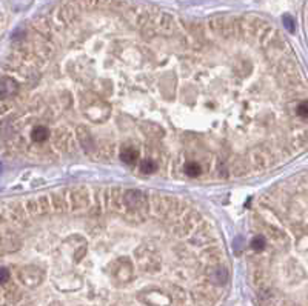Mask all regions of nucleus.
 I'll list each match as a JSON object with an SVG mask.
<instances>
[{
  "label": "nucleus",
  "mask_w": 308,
  "mask_h": 306,
  "mask_svg": "<svg viewBox=\"0 0 308 306\" xmlns=\"http://www.w3.org/2000/svg\"><path fill=\"white\" fill-rule=\"evenodd\" d=\"M19 91V83L11 77L0 78V97H13Z\"/></svg>",
  "instance_id": "nucleus-1"
},
{
  "label": "nucleus",
  "mask_w": 308,
  "mask_h": 306,
  "mask_svg": "<svg viewBox=\"0 0 308 306\" xmlns=\"http://www.w3.org/2000/svg\"><path fill=\"white\" fill-rule=\"evenodd\" d=\"M145 200H146L145 196L140 191H128L127 196H125V202L131 208H137L140 205H144Z\"/></svg>",
  "instance_id": "nucleus-2"
},
{
  "label": "nucleus",
  "mask_w": 308,
  "mask_h": 306,
  "mask_svg": "<svg viewBox=\"0 0 308 306\" xmlns=\"http://www.w3.org/2000/svg\"><path fill=\"white\" fill-rule=\"evenodd\" d=\"M77 136H79V142H81L82 146H83V150L86 153L91 151L93 150V138H91L90 133H88V131H85L83 126H81V128H79V131H77Z\"/></svg>",
  "instance_id": "nucleus-3"
},
{
  "label": "nucleus",
  "mask_w": 308,
  "mask_h": 306,
  "mask_svg": "<svg viewBox=\"0 0 308 306\" xmlns=\"http://www.w3.org/2000/svg\"><path fill=\"white\" fill-rule=\"evenodd\" d=\"M137 155H139V153H137L136 148H133V146H127V148H123L122 153H120L122 160L125 162V163H128V165L136 163Z\"/></svg>",
  "instance_id": "nucleus-4"
},
{
  "label": "nucleus",
  "mask_w": 308,
  "mask_h": 306,
  "mask_svg": "<svg viewBox=\"0 0 308 306\" xmlns=\"http://www.w3.org/2000/svg\"><path fill=\"white\" fill-rule=\"evenodd\" d=\"M48 137H49V131H48V128H45V126H37V128H34V131L31 133V138H32L34 142H39V143L45 142Z\"/></svg>",
  "instance_id": "nucleus-5"
},
{
  "label": "nucleus",
  "mask_w": 308,
  "mask_h": 306,
  "mask_svg": "<svg viewBox=\"0 0 308 306\" xmlns=\"http://www.w3.org/2000/svg\"><path fill=\"white\" fill-rule=\"evenodd\" d=\"M211 278H213V282L216 285H224L228 278V271L225 268H217L213 273V275H211Z\"/></svg>",
  "instance_id": "nucleus-6"
},
{
  "label": "nucleus",
  "mask_w": 308,
  "mask_h": 306,
  "mask_svg": "<svg viewBox=\"0 0 308 306\" xmlns=\"http://www.w3.org/2000/svg\"><path fill=\"white\" fill-rule=\"evenodd\" d=\"M185 172H187V176L190 177H197L200 174V165L196 162H190L185 165Z\"/></svg>",
  "instance_id": "nucleus-7"
},
{
  "label": "nucleus",
  "mask_w": 308,
  "mask_h": 306,
  "mask_svg": "<svg viewBox=\"0 0 308 306\" xmlns=\"http://www.w3.org/2000/svg\"><path fill=\"white\" fill-rule=\"evenodd\" d=\"M156 168H157V165L153 160H149V159H146V160H144L142 163H140V171H142L144 174H151V172L156 171Z\"/></svg>",
  "instance_id": "nucleus-8"
},
{
  "label": "nucleus",
  "mask_w": 308,
  "mask_h": 306,
  "mask_svg": "<svg viewBox=\"0 0 308 306\" xmlns=\"http://www.w3.org/2000/svg\"><path fill=\"white\" fill-rule=\"evenodd\" d=\"M251 248L254 251H260L265 248V239L262 237V235H256L253 240H251Z\"/></svg>",
  "instance_id": "nucleus-9"
},
{
  "label": "nucleus",
  "mask_w": 308,
  "mask_h": 306,
  "mask_svg": "<svg viewBox=\"0 0 308 306\" xmlns=\"http://www.w3.org/2000/svg\"><path fill=\"white\" fill-rule=\"evenodd\" d=\"M284 26L288 32H294V20L292 15H284Z\"/></svg>",
  "instance_id": "nucleus-10"
},
{
  "label": "nucleus",
  "mask_w": 308,
  "mask_h": 306,
  "mask_svg": "<svg viewBox=\"0 0 308 306\" xmlns=\"http://www.w3.org/2000/svg\"><path fill=\"white\" fill-rule=\"evenodd\" d=\"M297 114L301 116L302 119H307V117H308V103H307V102H302V103L297 107Z\"/></svg>",
  "instance_id": "nucleus-11"
},
{
  "label": "nucleus",
  "mask_w": 308,
  "mask_h": 306,
  "mask_svg": "<svg viewBox=\"0 0 308 306\" xmlns=\"http://www.w3.org/2000/svg\"><path fill=\"white\" fill-rule=\"evenodd\" d=\"M8 280H10V271L2 266V268H0V285L6 283Z\"/></svg>",
  "instance_id": "nucleus-12"
},
{
  "label": "nucleus",
  "mask_w": 308,
  "mask_h": 306,
  "mask_svg": "<svg viewBox=\"0 0 308 306\" xmlns=\"http://www.w3.org/2000/svg\"><path fill=\"white\" fill-rule=\"evenodd\" d=\"M0 172H2V163H0Z\"/></svg>",
  "instance_id": "nucleus-13"
}]
</instances>
